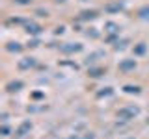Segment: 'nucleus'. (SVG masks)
Returning <instances> with one entry per match:
<instances>
[{
	"mask_svg": "<svg viewBox=\"0 0 149 139\" xmlns=\"http://www.w3.org/2000/svg\"><path fill=\"white\" fill-rule=\"evenodd\" d=\"M138 113H140V108H136V106H125V108H121L118 111V119H121V120H130V119L136 117Z\"/></svg>",
	"mask_w": 149,
	"mask_h": 139,
	"instance_id": "nucleus-1",
	"label": "nucleus"
},
{
	"mask_svg": "<svg viewBox=\"0 0 149 139\" xmlns=\"http://www.w3.org/2000/svg\"><path fill=\"white\" fill-rule=\"evenodd\" d=\"M15 4H19V6H28V4L32 2V0H13Z\"/></svg>",
	"mask_w": 149,
	"mask_h": 139,
	"instance_id": "nucleus-16",
	"label": "nucleus"
},
{
	"mask_svg": "<svg viewBox=\"0 0 149 139\" xmlns=\"http://www.w3.org/2000/svg\"><path fill=\"white\" fill-rule=\"evenodd\" d=\"M104 95H112V89H110V87H104V91L99 93V96H104Z\"/></svg>",
	"mask_w": 149,
	"mask_h": 139,
	"instance_id": "nucleus-17",
	"label": "nucleus"
},
{
	"mask_svg": "<svg viewBox=\"0 0 149 139\" xmlns=\"http://www.w3.org/2000/svg\"><path fill=\"white\" fill-rule=\"evenodd\" d=\"M123 91L129 93V95H132V93H134V95H138V93H140V87H138V85H125Z\"/></svg>",
	"mask_w": 149,
	"mask_h": 139,
	"instance_id": "nucleus-10",
	"label": "nucleus"
},
{
	"mask_svg": "<svg viewBox=\"0 0 149 139\" xmlns=\"http://www.w3.org/2000/svg\"><path fill=\"white\" fill-rule=\"evenodd\" d=\"M6 50H9V52H21L22 46H21V43H8Z\"/></svg>",
	"mask_w": 149,
	"mask_h": 139,
	"instance_id": "nucleus-9",
	"label": "nucleus"
},
{
	"mask_svg": "<svg viewBox=\"0 0 149 139\" xmlns=\"http://www.w3.org/2000/svg\"><path fill=\"white\" fill-rule=\"evenodd\" d=\"M97 17V11H82V15H80V19H95Z\"/></svg>",
	"mask_w": 149,
	"mask_h": 139,
	"instance_id": "nucleus-12",
	"label": "nucleus"
},
{
	"mask_svg": "<svg viewBox=\"0 0 149 139\" xmlns=\"http://www.w3.org/2000/svg\"><path fill=\"white\" fill-rule=\"evenodd\" d=\"M140 17H142V19H149V8H142V9H140Z\"/></svg>",
	"mask_w": 149,
	"mask_h": 139,
	"instance_id": "nucleus-15",
	"label": "nucleus"
},
{
	"mask_svg": "<svg viewBox=\"0 0 149 139\" xmlns=\"http://www.w3.org/2000/svg\"><path fill=\"white\" fill-rule=\"evenodd\" d=\"M104 30H106V34H110V35H118L121 28H119V24H116V22H106Z\"/></svg>",
	"mask_w": 149,
	"mask_h": 139,
	"instance_id": "nucleus-6",
	"label": "nucleus"
},
{
	"mask_svg": "<svg viewBox=\"0 0 149 139\" xmlns=\"http://www.w3.org/2000/svg\"><path fill=\"white\" fill-rule=\"evenodd\" d=\"M146 48H147V46H146V43H138L136 46H134V52L142 56V54H146Z\"/></svg>",
	"mask_w": 149,
	"mask_h": 139,
	"instance_id": "nucleus-11",
	"label": "nucleus"
},
{
	"mask_svg": "<svg viewBox=\"0 0 149 139\" xmlns=\"http://www.w3.org/2000/svg\"><path fill=\"white\" fill-rule=\"evenodd\" d=\"M56 2H58V4H62V2H65V0H56Z\"/></svg>",
	"mask_w": 149,
	"mask_h": 139,
	"instance_id": "nucleus-19",
	"label": "nucleus"
},
{
	"mask_svg": "<svg viewBox=\"0 0 149 139\" xmlns=\"http://www.w3.org/2000/svg\"><path fill=\"white\" fill-rule=\"evenodd\" d=\"M26 32L30 35H39L41 34V26L36 24V22H28V24H26Z\"/></svg>",
	"mask_w": 149,
	"mask_h": 139,
	"instance_id": "nucleus-8",
	"label": "nucleus"
},
{
	"mask_svg": "<svg viewBox=\"0 0 149 139\" xmlns=\"http://www.w3.org/2000/svg\"><path fill=\"white\" fill-rule=\"evenodd\" d=\"M121 9H123L121 4H114V6H108V8H106V11H121Z\"/></svg>",
	"mask_w": 149,
	"mask_h": 139,
	"instance_id": "nucleus-13",
	"label": "nucleus"
},
{
	"mask_svg": "<svg viewBox=\"0 0 149 139\" xmlns=\"http://www.w3.org/2000/svg\"><path fill=\"white\" fill-rule=\"evenodd\" d=\"M36 67V58H22L19 61V69H32Z\"/></svg>",
	"mask_w": 149,
	"mask_h": 139,
	"instance_id": "nucleus-5",
	"label": "nucleus"
},
{
	"mask_svg": "<svg viewBox=\"0 0 149 139\" xmlns=\"http://www.w3.org/2000/svg\"><path fill=\"white\" fill-rule=\"evenodd\" d=\"M60 50L63 54H74V52H80L82 50V45L80 43H65V45L60 46Z\"/></svg>",
	"mask_w": 149,
	"mask_h": 139,
	"instance_id": "nucleus-2",
	"label": "nucleus"
},
{
	"mask_svg": "<svg viewBox=\"0 0 149 139\" xmlns=\"http://www.w3.org/2000/svg\"><path fill=\"white\" fill-rule=\"evenodd\" d=\"M102 72H104V71H102V69H91V71H90V76L97 78V76H101Z\"/></svg>",
	"mask_w": 149,
	"mask_h": 139,
	"instance_id": "nucleus-14",
	"label": "nucleus"
},
{
	"mask_svg": "<svg viewBox=\"0 0 149 139\" xmlns=\"http://www.w3.org/2000/svg\"><path fill=\"white\" fill-rule=\"evenodd\" d=\"M134 69H136V61H134V59H121L119 61V71L130 72V71H134Z\"/></svg>",
	"mask_w": 149,
	"mask_h": 139,
	"instance_id": "nucleus-3",
	"label": "nucleus"
},
{
	"mask_svg": "<svg viewBox=\"0 0 149 139\" xmlns=\"http://www.w3.org/2000/svg\"><path fill=\"white\" fill-rule=\"evenodd\" d=\"M147 124H149V119H147Z\"/></svg>",
	"mask_w": 149,
	"mask_h": 139,
	"instance_id": "nucleus-20",
	"label": "nucleus"
},
{
	"mask_svg": "<svg viewBox=\"0 0 149 139\" xmlns=\"http://www.w3.org/2000/svg\"><path fill=\"white\" fill-rule=\"evenodd\" d=\"M22 85H24V83H22L21 80H15V82H9L8 85H6V89H8L9 93H17V91L22 89Z\"/></svg>",
	"mask_w": 149,
	"mask_h": 139,
	"instance_id": "nucleus-7",
	"label": "nucleus"
},
{
	"mask_svg": "<svg viewBox=\"0 0 149 139\" xmlns=\"http://www.w3.org/2000/svg\"><path fill=\"white\" fill-rule=\"evenodd\" d=\"M8 136H9V128L4 124V126H2V137H8Z\"/></svg>",
	"mask_w": 149,
	"mask_h": 139,
	"instance_id": "nucleus-18",
	"label": "nucleus"
},
{
	"mask_svg": "<svg viewBox=\"0 0 149 139\" xmlns=\"http://www.w3.org/2000/svg\"><path fill=\"white\" fill-rule=\"evenodd\" d=\"M30 130H32V122H28V120H26V122H22L21 124V126H19L17 128V137H22V136H26V133H30Z\"/></svg>",
	"mask_w": 149,
	"mask_h": 139,
	"instance_id": "nucleus-4",
	"label": "nucleus"
}]
</instances>
